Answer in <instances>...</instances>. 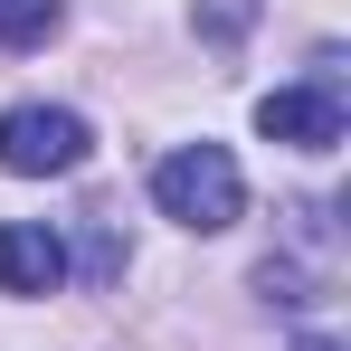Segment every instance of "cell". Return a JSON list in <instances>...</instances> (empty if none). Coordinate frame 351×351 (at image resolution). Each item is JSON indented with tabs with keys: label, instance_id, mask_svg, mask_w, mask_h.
I'll use <instances>...</instances> for the list:
<instances>
[{
	"label": "cell",
	"instance_id": "obj_3",
	"mask_svg": "<svg viewBox=\"0 0 351 351\" xmlns=\"http://www.w3.org/2000/svg\"><path fill=\"white\" fill-rule=\"evenodd\" d=\"M256 133H266V143H294V152H332V143H342V95H332V76L276 86V95L256 105Z\"/></svg>",
	"mask_w": 351,
	"mask_h": 351
},
{
	"label": "cell",
	"instance_id": "obj_1",
	"mask_svg": "<svg viewBox=\"0 0 351 351\" xmlns=\"http://www.w3.org/2000/svg\"><path fill=\"white\" fill-rule=\"evenodd\" d=\"M152 199H162V219L219 237V228H237V209H247V180H237V162L219 143H180V152L152 162Z\"/></svg>",
	"mask_w": 351,
	"mask_h": 351
},
{
	"label": "cell",
	"instance_id": "obj_5",
	"mask_svg": "<svg viewBox=\"0 0 351 351\" xmlns=\"http://www.w3.org/2000/svg\"><path fill=\"white\" fill-rule=\"evenodd\" d=\"M58 29V0H0V48H38Z\"/></svg>",
	"mask_w": 351,
	"mask_h": 351
},
{
	"label": "cell",
	"instance_id": "obj_2",
	"mask_svg": "<svg viewBox=\"0 0 351 351\" xmlns=\"http://www.w3.org/2000/svg\"><path fill=\"white\" fill-rule=\"evenodd\" d=\"M86 152H95V133H86V114H66V105H10L0 114V171H19V180L86 171Z\"/></svg>",
	"mask_w": 351,
	"mask_h": 351
},
{
	"label": "cell",
	"instance_id": "obj_8",
	"mask_svg": "<svg viewBox=\"0 0 351 351\" xmlns=\"http://www.w3.org/2000/svg\"><path fill=\"white\" fill-rule=\"evenodd\" d=\"M294 351H342V342H294Z\"/></svg>",
	"mask_w": 351,
	"mask_h": 351
},
{
	"label": "cell",
	"instance_id": "obj_7",
	"mask_svg": "<svg viewBox=\"0 0 351 351\" xmlns=\"http://www.w3.org/2000/svg\"><path fill=\"white\" fill-rule=\"evenodd\" d=\"M86 276H95V285H114V276H123V247H114V228H105V219L86 228Z\"/></svg>",
	"mask_w": 351,
	"mask_h": 351
},
{
	"label": "cell",
	"instance_id": "obj_6",
	"mask_svg": "<svg viewBox=\"0 0 351 351\" xmlns=\"http://www.w3.org/2000/svg\"><path fill=\"white\" fill-rule=\"evenodd\" d=\"M190 19H199V38H209V48H237V38L256 29V0H199Z\"/></svg>",
	"mask_w": 351,
	"mask_h": 351
},
{
	"label": "cell",
	"instance_id": "obj_4",
	"mask_svg": "<svg viewBox=\"0 0 351 351\" xmlns=\"http://www.w3.org/2000/svg\"><path fill=\"white\" fill-rule=\"evenodd\" d=\"M66 285V237L48 219H10L0 228V294H58Z\"/></svg>",
	"mask_w": 351,
	"mask_h": 351
}]
</instances>
